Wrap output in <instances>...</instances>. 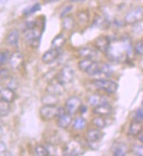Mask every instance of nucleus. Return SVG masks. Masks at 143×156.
<instances>
[{"label": "nucleus", "instance_id": "obj_1", "mask_svg": "<svg viewBox=\"0 0 143 156\" xmlns=\"http://www.w3.org/2000/svg\"><path fill=\"white\" fill-rule=\"evenodd\" d=\"M132 51V47L126 41H116L110 44L106 55L111 61L117 62H125Z\"/></svg>", "mask_w": 143, "mask_h": 156}, {"label": "nucleus", "instance_id": "obj_2", "mask_svg": "<svg viewBox=\"0 0 143 156\" xmlns=\"http://www.w3.org/2000/svg\"><path fill=\"white\" fill-rule=\"evenodd\" d=\"M91 84L96 90H100L102 92L108 94V95L114 94L118 90L117 83L107 78H98V79L93 80L91 82Z\"/></svg>", "mask_w": 143, "mask_h": 156}, {"label": "nucleus", "instance_id": "obj_3", "mask_svg": "<svg viewBox=\"0 0 143 156\" xmlns=\"http://www.w3.org/2000/svg\"><path fill=\"white\" fill-rule=\"evenodd\" d=\"M64 110V107H60L58 105H43V106L40 109V116L41 119L44 121H50L56 119L59 114Z\"/></svg>", "mask_w": 143, "mask_h": 156}, {"label": "nucleus", "instance_id": "obj_4", "mask_svg": "<svg viewBox=\"0 0 143 156\" xmlns=\"http://www.w3.org/2000/svg\"><path fill=\"white\" fill-rule=\"evenodd\" d=\"M41 32L36 27L25 30L24 42L32 48H37L41 42Z\"/></svg>", "mask_w": 143, "mask_h": 156}, {"label": "nucleus", "instance_id": "obj_5", "mask_svg": "<svg viewBox=\"0 0 143 156\" xmlns=\"http://www.w3.org/2000/svg\"><path fill=\"white\" fill-rule=\"evenodd\" d=\"M75 76H76V74L73 70V69L70 66L66 65L58 71L55 79L60 83L66 85V84L71 83L75 79Z\"/></svg>", "mask_w": 143, "mask_h": 156}, {"label": "nucleus", "instance_id": "obj_6", "mask_svg": "<svg viewBox=\"0 0 143 156\" xmlns=\"http://www.w3.org/2000/svg\"><path fill=\"white\" fill-rule=\"evenodd\" d=\"M83 105V101L77 96H71L66 100L64 104L65 111L72 116L76 115Z\"/></svg>", "mask_w": 143, "mask_h": 156}, {"label": "nucleus", "instance_id": "obj_7", "mask_svg": "<svg viewBox=\"0 0 143 156\" xmlns=\"http://www.w3.org/2000/svg\"><path fill=\"white\" fill-rule=\"evenodd\" d=\"M143 20V7L138 6L127 12L125 16L124 21L128 25H134Z\"/></svg>", "mask_w": 143, "mask_h": 156}, {"label": "nucleus", "instance_id": "obj_8", "mask_svg": "<svg viewBox=\"0 0 143 156\" xmlns=\"http://www.w3.org/2000/svg\"><path fill=\"white\" fill-rule=\"evenodd\" d=\"M63 153L65 155L77 156L84 154V151L82 144H80L77 140H70L69 143H67Z\"/></svg>", "mask_w": 143, "mask_h": 156}, {"label": "nucleus", "instance_id": "obj_9", "mask_svg": "<svg viewBox=\"0 0 143 156\" xmlns=\"http://www.w3.org/2000/svg\"><path fill=\"white\" fill-rule=\"evenodd\" d=\"M73 120H74L73 116L68 113L64 109L56 118V124H57L58 127L66 130L71 126Z\"/></svg>", "mask_w": 143, "mask_h": 156}, {"label": "nucleus", "instance_id": "obj_10", "mask_svg": "<svg viewBox=\"0 0 143 156\" xmlns=\"http://www.w3.org/2000/svg\"><path fill=\"white\" fill-rule=\"evenodd\" d=\"M8 63L12 69H14V70L20 69L24 63L23 55L19 51H15L13 54L10 55L9 59H8Z\"/></svg>", "mask_w": 143, "mask_h": 156}, {"label": "nucleus", "instance_id": "obj_11", "mask_svg": "<svg viewBox=\"0 0 143 156\" xmlns=\"http://www.w3.org/2000/svg\"><path fill=\"white\" fill-rule=\"evenodd\" d=\"M92 113L97 116H102V117H110L113 113V108L108 103H103L98 106L93 107Z\"/></svg>", "mask_w": 143, "mask_h": 156}, {"label": "nucleus", "instance_id": "obj_12", "mask_svg": "<svg viewBox=\"0 0 143 156\" xmlns=\"http://www.w3.org/2000/svg\"><path fill=\"white\" fill-rule=\"evenodd\" d=\"M104 137V133L101 129L97 127L89 128L85 133V140L89 143H96L100 141Z\"/></svg>", "mask_w": 143, "mask_h": 156}, {"label": "nucleus", "instance_id": "obj_13", "mask_svg": "<svg viewBox=\"0 0 143 156\" xmlns=\"http://www.w3.org/2000/svg\"><path fill=\"white\" fill-rule=\"evenodd\" d=\"M111 44V40L109 37L105 35L98 36L95 41H94V46L95 48L98 51H100L101 53L106 54L108 48Z\"/></svg>", "mask_w": 143, "mask_h": 156}, {"label": "nucleus", "instance_id": "obj_14", "mask_svg": "<svg viewBox=\"0 0 143 156\" xmlns=\"http://www.w3.org/2000/svg\"><path fill=\"white\" fill-rule=\"evenodd\" d=\"M46 92L59 97V96H61V95H63L64 93V85L60 83L55 78L54 80L50 81L48 85L47 86Z\"/></svg>", "mask_w": 143, "mask_h": 156}, {"label": "nucleus", "instance_id": "obj_15", "mask_svg": "<svg viewBox=\"0 0 143 156\" xmlns=\"http://www.w3.org/2000/svg\"><path fill=\"white\" fill-rule=\"evenodd\" d=\"M130 152V147L124 142L116 141L112 146V153L114 156H125Z\"/></svg>", "mask_w": 143, "mask_h": 156}, {"label": "nucleus", "instance_id": "obj_16", "mask_svg": "<svg viewBox=\"0 0 143 156\" xmlns=\"http://www.w3.org/2000/svg\"><path fill=\"white\" fill-rule=\"evenodd\" d=\"M61 55V49H57V48H51L50 49L46 51L43 54L41 60L44 63L49 64L54 62L55 61H56L58 58Z\"/></svg>", "mask_w": 143, "mask_h": 156}, {"label": "nucleus", "instance_id": "obj_17", "mask_svg": "<svg viewBox=\"0 0 143 156\" xmlns=\"http://www.w3.org/2000/svg\"><path fill=\"white\" fill-rule=\"evenodd\" d=\"M20 34L18 29H13L11 30L5 38V42L8 46L16 48L18 47L19 42H20Z\"/></svg>", "mask_w": 143, "mask_h": 156}, {"label": "nucleus", "instance_id": "obj_18", "mask_svg": "<svg viewBox=\"0 0 143 156\" xmlns=\"http://www.w3.org/2000/svg\"><path fill=\"white\" fill-rule=\"evenodd\" d=\"M0 98L12 104L17 98V95L15 93L14 90L5 86V87H3L0 90Z\"/></svg>", "mask_w": 143, "mask_h": 156}, {"label": "nucleus", "instance_id": "obj_19", "mask_svg": "<svg viewBox=\"0 0 143 156\" xmlns=\"http://www.w3.org/2000/svg\"><path fill=\"white\" fill-rule=\"evenodd\" d=\"M87 102H88V105L93 108V107L99 105L103 103L107 102V100L104 95H101L99 93H92L91 95L88 97Z\"/></svg>", "mask_w": 143, "mask_h": 156}, {"label": "nucleus", "instance_id": "obj_20", "mask_svg": "<svg viewBox=\"0 0 143 156\" xmlns=\"http://www.w3.org/2000/svg\"><path fill=\"white\" fill-rule=\"evenodd\" d=\"M143 132V122L134 120L130 123L128 128V134L133 137H138Z\"/></svg>", "mask_w": 143, "mask_h": 156}, {"label": "nucleus", "instance_id": "obj_21", "mask_svg": "<svg viewBox=\"0 0 143 156\" xmlns=\"http://www.w3.org/2000/svg\"><path fill=\"white\" fill-rule=\"evenodd\" d=\"M72 129L76 132H82L88 126V122L83 116L77 117L72 123Z\"/></svg>", "mask_w": 143, "mask_h": 156}, {"label": "nucleus", "instance_id": "obj_22", "mask_svg": "<svg viewBox=\"0 0 143 156\" xmlns=\"http://www.w3.org/2000/svg\"><path fill=\"white\" fill-rule=\"evenodd\" d=\"M97 55V49L96 48H92L91 47H84L81 48L77 50V55H78L81 59L82 58H91L96 56Z\"/></svg>", "mask_w": 143, "mask_h": 156}, {"label": "nucleus", "instance_id": "obj_23", "mask_svg": "<svg viewBox=\"0 0 143 156\" xmlns=\"http://www.w3.org/2000/svg\"><path fill=\"white\" fill-rule=\"evenodd\" d=\"M67 41V38L63 34H59L55 36L51 42V48H57V49H62Z\"/></svg>", "mask_w": 143, "mask_h": 156}, {"label": "nucleus", "instance_id": "obj_24", "mask_svg": "<svg viewBox=\"0 0 143 156\" xmlns=\"http://www.w3.org/2000/svg\"><path fill=\"white\" fill-rule=\"evenodd\" d=\"M91 125L94 127H97L102 130L108 126L107 117H102V116L95 115V117L91 119Z\"/></svg>", "mask_w": 143, "mask_h": 156}, {"label": "nucleus", "instance_id": "obj_25", "mask_svg": "<svg viewBox=\"0 0 143 156\" xmlns=\"http://www.w3.org/2000/svg\"><path fill=\"white\" fill-rule=\"evenodd\" d=\"M76 26V20L72 16H66L64 18H63V21H62V27L64 31L67 32H70L73 29L75 28Z\"/></svg>", "mask_w": 143, "mask_h": 156}, {"label": "nucleus", "instance_id": "obj_26", "mask_svg": "<svg viewBox=\"0 0 143 156\" xmlns=\"http://www.w3.org/2000/svg\"><path fill=\"white\" fill-rule=\"evenodd\" d=\"M60 102L58 96L53 95V94H49L47 93L46 95H44L41 98V103L43 105H58Z\"/></svg>", "mask_w": 143, "mask_h": 156}, {"label": "nucleus", "instance_id": "obj_27", "mask_svg": "<svg viewBox=\"0 0 143 156\" xmlns=\"http://www.w3.org/2000/svg\"><path fill=\"white\" fill-rule=\"evenodd\" d=\"M94 62L95 61L91 58H82V59H80L78 64H77L78 69H80V71L86 73L88 71V69L91 68V66L92 65Z\"/></svg>", "mask_w": 143, "mask_h": 156}, {"label": "nucleus", "instance_id": "obj_28", "mask_svg": "<svg viewBox=\"0 0 143 156\" xmlns=\"http://www.w3.org/2000/svg\"><path fill=\"white\" fill-rule=\"evenodd\" d=\"M11 104L0 98V118L6 117L11 113Z\"/></svg>", "mask_w": 143, "mask_h": 156}, {"label": "nucleus", "instance_id": "obj_29", "mask_svg": "<svg viewBox=\"0 0 143 156\" xmlns=\"http://www.w3.org/2000/svg\"><path fill=\"white\" fill-rule=\"evenodd\" d=\"M130 152L136 156H143V144H133L132 147H130Z\"/></svg>", "mask_w": 143, "mask_h": 156}, {"label": "nucleus", "instance_id": "obj_30", "mask_svg": "<svg viewBox=\"0 0 143 156\" xmlns=\"http://www.w3.org/2000/svg\"><path fill=\"white\" fill-rule=\"evenodd\" d=\"M34 154L37 156H48L49 155L47 147L43 145H37L34 147Z\"/></svg>", "mask_w": 143, "mask_h": 156}, {"label": "nucleus", "instance_id": "obj_31", "mask_svg": "<svg viewBox=\"0 0 143 156\" xmlns=\"http://www.w3.org/2000/svg\"><path fill=\"white\" fill-rule=\"evenodd\" d=\"M77 21L82 24V25H84L87 24L89 21V15L88 13H86L85 12H80L77 14Z\"/></svg>", "mask_w": 143, "mask_h": 156}, {"label": "nucleus", "instance_id": "obj_32", "mask_svg": "<svg viewBox=\"0 0 143 156\" xmlns=\"http://www.w3.org/2000/svg\"><path fill=\"white\" fill-rule=\"evenodd\" d=\"M9 56H10V55H9L8 51H0V69L6 62H8Z\"/></svg>", "mask_w": 143, "mask_h": 156}, {"label": "nucleus", "instance_id": "obj_33", "mask_svg": "<svg viewBox=\"0 0 143 156\" xmlns=\"http://www.w3.org/2000/svg\"><path fill=\"white\" fill-rule=\"evenodd\" d=\"M10 77V73L6 69H0V82L7 81Z\"/></svg>", "mask_w": 143, "mask_h": 156}, {"label": "nucleus", "instance_id": "obj_34", "mask_svg": "<svg viewBox=\"0 0 143 156\" xmlns=\"http://www.w3.org/2000/svg\"><path fill=\"white\" fill-rule=\"evenodd\" d=\"M134 49L135 51V53L137 55H143V41H137L134 45Z\"/></svg>", "mask_w": 143, "mask_h": 156}, {"label": "nucleus", "instance_id": "obj_35", "mask_svg": "<svg viewBox=\"0 0 143 156\" xmlns=\"http://www.w3.org/2000/svg\"><path fill=\"white\" fill-rule=\"evenodd\" d=\"M73 9V6L72 5H66L63 8V10H62V12H61V13H60V17L63 19V18H64L66 16H68L69 13L71 12V10Z\"/></svg>", "mask_w": 143, "mask_h": 156}, {"label": "nucleus", "instance_id": "obj_36", "mask_svg": "<svg viewBox=\"0 0 143 156\" xmlns=\"http://www.w3.org/2000/svg\"><path fill=\"white\" fill-rule=\"evenodd\" d=\"M40 10H41V5L40 4H35V5H34L33 6L29 8L25 14H33V13H34V12L40 11Z\"/></svg>", "mask_w": 143, "mask_h": 156}, {"label": "nucleus", "instance_id": "obj_37", "mask_svg": "<svg viewBox=\"0 0 143 156\" xmlns=\"http://www.w3.org/2000/svg\"><path fill=\"white\" fill-rule=\"evenodd\" d=\"M134 120L137 121H141V122H143V110L141 109H139L137 110L134 113Z\"/></svg>", "mask_w": 143, "mask_h": 156}, {"label": "nucleus", "instance_id": "obj_38", "mask_svg": "<svg viewBox=\"0 0 143 156\" xmlns=\"http://www.w3.org/2000/svg\"><path fill=\"white\" fill-rule=\"evenodd\" d=\"M7 151V147L4 142L0 141V155H4Z\"/></svg>", "mask_w": 143, "mask_h": 156}, {"label": "nucleus", "instance_id": "obj_39", "mask_svg": "<svg viewBox=\"0 0 143 156\" xmlns=\"http://www.w3.org/2000/svg\"><path fill=\"white\" fill-rule=\"evenodd\" d=\"M138 139H139V141L143 144V134L142 133H141V134L138 136Z\"/></svg>", "mask_w": 143, "mask_h": 156}, {"label": "nucleus", "instance_id": "obj_40", "mask_svg": "<svg viewBox=\"0 0 143 156\" xmlns=\"http://www.w3.org/2000/svg\"><path fill=\"white\" fill-rule=\"evenodd\" d=\"M70 2H73V3H82V2H84L86 0H70Z\"/></svg>", "mask_w": 143, "mask_h": 156}, {"label": "nucleus", "instance_id": "obj_41", "mask_svg": "<svg viewBox=\"0 0 143 156\" xmlns=\"http://www.w3.org/2000/svg\"><path fill=\"white\" fill-rule=\"evenodd\" d=\"M1 132H2V127H1V126H0V133H1Z\"/></svg>", "mask_w": 143, "mask_h": 156}, {"label": "nucleus", "instance_id": "obj_42", "mask_svg": "<svg viewBox=\"0 0 143 156\" xmlns=\"http://www.w3.org/2000/svg\"><path fill=\"white\" fill-rule=\"evenodd\" d=\"M142 106H143V103H142Z\"/></svg>", "mask_w": 143, "mask_h": 156}]
</instances>
